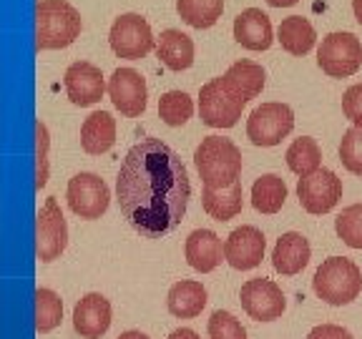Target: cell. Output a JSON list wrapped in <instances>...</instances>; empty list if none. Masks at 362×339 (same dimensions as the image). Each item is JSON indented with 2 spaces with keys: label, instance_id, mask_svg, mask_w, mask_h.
I'll use <instances>...</instances> for the list:
<instances>
[{
  "label": "cell",
  "instance_id": "40",
  "mask_svg": "<svg viewBox=\"0 0 362 339\" xmlns=\"http://www.w3.org/2000/svg\"><path fill=\"white\" fill-rule=\"evenodd\" d=\"M352 13H355L357 23H362V0H352Z\"/></svg>",
  "mask_w": 362,
  "mask_h": 339
},
{
  "label": "cell",
  "instance_id": "2",
  "mask_svg": "<svg viewBox=\"0 0 362 339\" xmlns=\"http://www.w3.org/2000/svg\"><path fill=\"white\" fill-rule=\"evenodd\" d=\"M194 164L206 189H226L242 176V151L232 138L206 136L194 151Z\"/></svg>",
  "mask_w": 362,
  "mask_h": 339
},
{
  "label": "cell",
  "instance_id": "8",
  "mask_svg": "<svg viewBox=\"0 0 362 339\" xmlns=\"http://www.w3.org/2000/svg\"><path fill=\"white\" fill-rule=\"evenodd\" d=\"M108 43L111 51L126 61H139L153 51V33L146 18L139 13H126L113 20L108 30Z\"/></svg>",
  "mask_w": 362,
  "mask_h": 339
},
{
  "label": "cell",
  "instance_id": "29",
  "mask_svg": "<svg viewBox=\"0 0 362 339\" xmlns=\"http://www.w3.org/2000/svg\"><path fill=\"white\" fill-rule=\"evenodd\" d=\"M63 319V302L53 289H35V329L38 332H53Z\"/></svg>",
  "mask_w": 362,
  "mask_h": 339
},
{
  "label": "cell",
  "instance_id": "18",
  "mask_svg": "<svg viewBox=\"0 0 362 339\" xmlns=\"http://www.w3.org/2000/svg\"><path fill=\"white\" fill-rule=\"evenodd\" d=\"M184 256H187V264L192 269L209 274L221 264L224 244L211 229H194L187 237V244H184Z\"/></svg>",
  "mask_w": 362,
  "mask_h": 339
},
{
  "label": "cell",
  "instance_id": "37",
  "mask_svg": "<svg viewBox=\"0 0 362 339\" xmlns=\"http://www.w3.org/2000/svg\"><path fill=\"white\" fill-rule=\"evenodd\" d=\"M166 339H202L199 337L194 329H189V327H179V329H174V332L169 334Z\"/></svg>",
  "mask_w": 362,
  "mask_h": 339
},
{
  "label": "cell",
  "instance_id": "22",
  "mask_svg": "<svg viewBox=\"0 0 362 339\" xmlns=\"http://www.w3.org/2000/svg\"><path fill=\"white\" fill-rule=\"evenodd\" d=\"M166 307L174 316L179 319H194L204 311L206 307V289L202 282H194V279H181L174 287L169 289V297H166Z\"/></svg>",
  "mask_w": 362,
  "mask_h": 339
},
{
  "label": "cell",
  "instance_id": "15",
  "mask_svg": "<svg viewBox=\"0 0 362 339\" xmlns=\"http://www.w3.org/2000/svg\"><path fill=\"white\" fill-rule=\"evenodd\" d=\"M63 85H66V93L74 106H93L101 101L108 88L101 68L88 61H76L74 66H68Z\"/></svg>",
  "mask_w": 362,
  "mask_h": 339
},
{
  "label": "cell",
  "instance_id": "9",
  "mask_svg": "<svg viewBox=\"0 0 362 339\" xmlns=\"http://www.w3.org/2000/svg\"><path fill=\"white\" fill-rule=\"evenodd\" d=\"M66 198L76 216H81L86 221H93L106 214L108 203H111V191H108L106 181L98 174L81 171V174H76L74 179L68 181Z\"/></svg>",
  "mask_w": 362,
  "mask_h": 339
},
{
  "label": "cell",
  "instance_id": "12",
  "mask_svg": "<svg viewBox=\"0 0 362 339\" xmlns=\"http://www.w3.org/2000/svg\"><path fill=\"white\" fill-rule=\"evenodd\" d=\"M239 302H242V309L255 322H274L287 309V302H284V294L279 289V284L262 277L249 279V282L242 284Z\"/></svg>",
  "mask_w": 362,
  "mask_h": 339
},
{
  "label": "cell",
  "instance_id": "17",
  "mask_svg": "<svg viewBox=\"0 0 362 339\" xmlns=\"http://www.w3.org/2000/svg\"><path fill=\"white\" fill-rule=\"evenodd\" d=\"M234 40L247 51H267L274 43V28L264 11L247 8L234 18Z\"/></svg>",
  "mask_w": 362,
  "mask_h": 339
},
{
  "label": "cell",
  "instance_id": "5",
  "mask_svg": "<svg viewBox=\"0 0 362 339\" xmlns=\"http://www.w3.org/2000/svg\"><path fill=\"white\" fill-rule=\"evenodd\" d=\"M317 66L329 78H350L362 66V43L350 30H334L325 35L317 48Z\"/></svg>",
  "mask_w": 362,
  "mask_h": 339
},
{
  "label": "cell",
  "instance_id": "10",
  "mask_svg": "<svg viewBox=\"0 0 362 339\" xmlns=\"http://www.w3.org/2000/svg\"><path fill=\"white\" fill-rule=\"evenodd\" d=\"M68 246V224L56 196H48L35 216V254L43 264H51Z\"/></svg>",
  "mask_w": 362,
  "mask_h": 339
},
{
  "label": "cell",
  "instance_id": "39",
  "mask_svg": "<svg viewBox=\"0 0 362 339\" xmlns=\"http://www.w3.org/2000/svg\"><path fill=\"white\" fill-rule=\"evenodd\" d=\"M119 339H148L144 332H139V329H129V332L119 334Z\"/></svg>",
  "mask_w": 362,
  "mask_h": 339
},
{
  "label": "cell",
  "instance_id": "19",
  "mask_svg": "<svg viewBox=\"0 0 362 339\" xmlns=\"http://www.w3.org/2000/svg\"><path fill=\"white\" fill-rule=\"evenodd\" d=\"M310 256H312V249L310 242H307L302 234L297 232H287L277 239L274 249H272V264L279 274L284 277H294V274H300L307 264H310Z\"/></svg>",
  "mask_w": 362,
  "mask_h": 339
},
{
  "label": "cell",
  "instance_id": "25",
  "mask_svg": "<svg viewBox=\"0 0 362 339\" xmlns=\"http://www.w3.org/2000/svg\"><path fill=\"white\" fill-rule=\"evenodd\" d=\"M277 40L289 56H307L315 48L317 33L312 28V23L302 16H289L279 23Z\"/></svg>",
  "mask_w": 362,
  "mask_h": 339
},
{
  "label": "cell",
  "instance_id": "16",
  "mask_svg": "<svg viewBox=\"0 0 362 339\" xmlns=\"http://www.w3.org/2000/svg\"><path fill=\"white\" fill-rule=\"evenodd\" d=\"M111 327V302L98 292L81 297L74 307V329L83 339H101Z\"/></svg>",
  "mask_w": 362,
  "mask_h": 339
},
{
  "label": "cell",
  "instance_id": "14",
  "mask_svg": "<svg viewBox=\"0 0 362 339\" xmlns=\"http://www.w3.org/2000/svg\"><path fill=\"white\" fill-rule=\"evenodd\" d=\"M267 251V239L264 234L252 224H244L234 229L224 242V259L232 269L249 271L262 264Z\"/></svg>",
  "mask_w": 362,
  "mask_h": 339
},
{
  "label": "cell",
  "instance_id": "11",
  "mask_svg": "<svg viewBox=\"0 0 362 339\" xmlns=\"http://www.w3.org/2000/svg\"><path fill=\"white\" fill-rule=\"evenodd\" d=\"M297 198H300V206L307 214H329L339 203V198H342V179L329 169L315 171V174L300 179Z\"/></svg>",
  "mask_w": 362,
  "mask_h": 339
},
{
  "label": "cell",
  "instance_id": "26",
  "mask_svg": "<svg viewBox=\"0 0 362 339\" xmlns=\"http://www.w3.org/2000/svg\"><path fill=\"white\" fill-rule=\"evenodd\" d=\"M287 201V184L282 176L264 174L252 186V206L259 214H277Z\"/></svg>",
  "mask_w": 362,
  "mask_h": 339
},
{
  "label": "cell",
  "instance_id": "36",
  "mask_svg": "<svg viewBox=\"0 0 362 339\" xmlns=\"http://www.w3.org/2000/svg\"><path fill=\"white\" fill-rule=\"evenodd\" d=\"M307 339H355V337L345 327H339V324H320V327H315L307 334Z\"/></svg>",
  "mask_w": 362,
  "mask_h": 339
},
{
  "label": "cell",
  "instance_id": "31",
  "mask_svg": "<svg viewBox=\"0 0 362 339\" xmlns=\"http://www.w3.org/2000/svg\"><path fill=\"white\" fill-rule=\"evenodd\" d=\"M334 232L350 249H362V203H352L334 219Z\"/></svg>",
  "mask_w": 362,
  "mask_h": 339
},
{
  "label": "cell",
  "instance_id": "20",
  "mask_svg": "<svg viewBox=\"0 0 362 339\" xmlns=\"http://www.w3.org/2000/svg\"><path fill=\"white\" fill-rule=\"evenodd\" d=\"M221 81H224V85L232 90L239 101L247 103L262 93V88L267 83V71L259 63L242 58V61L232 63V66L226 68V73L221 76Z\"/></svg>",
  "mask_w": 362,
  "mask_h": 339
},
{
  "label": "cell",
  "instance_id": "13",
  "mask_svg": "<svg viewBox=\"0 0 362 339\" xmlns=\"http://www.w3.org/2000/svg\"><path fill=\"white\" fill-rule=\"evenodd\" d=\"M106 90L116 111H121V116H126V119H139L146 111V81L134 68H116L108 78Z\"/></svg>",
  "mask_w": 362,
  "mask_h": 339
},
{
  "label": "cell",
  "instance_id": "3",
  "mask_svg": "<svg viewBox=\"0 0 362 339\" xmlns=\"http://www.w3.org/2000/svg\"><path fill=\"white\" fill-rule=\"evenodd\" d=\"M81 13L66 0H40L35 6V45L38 51H58L81 35Z\"/></svg>",
  "mask_w": 362,
  "mask_h": 339
},
{
  "label": "cell",
  "instance_id": "30",
  "mask_svg": "<svg viewBox=\"0 0 362 339\" xmlns=\"http://www.w3.org/2000/svg\"><path fill=\"white\" fill-rule=\"evenodd\" d=\"M194 113V101L184 90H169L158 98V116L166 126H184Z\"/></svg>",
  "mask_w": 362,
  "mask_h": 339
},
{
  "label": "cell",
  "instance_id": "23",
  "mask_svg": "<svg viewBox=\"0 0 362 339\" xmlns=\"http://www.w3.org/2000/svg\"><path fill=\"white\" fill-rule=\"evenodd\" d=\"M156 56L169 71H187L194 63V40L181 30L169 28L158 38Z\"/></svg>",
  "mask_w": 362,
  "mask_h": 339
},
{
  "label": "cell",
  "instance_id": "21",
  "mask_svg": "<svg viewBox=\"0 0 362 339\" xmlns=\"http://www.w3.org/2000/svg\"><path fill=\"white\" fill-rule=\"evenodd\" d=\"M116 143V119L108 111H93L81 126V146L90 156L111 151Z\"/></svg>",
  "mask_w": 362,
  "mask_h": 339
},
{
  "label": "cell",
  "instance_id": "38",
  "mask_svg": "<svg viewBox=\"0 0 362 339\" xmlns=\"http://www.w3.org/2000/svg\"><path fill=\"white\" fill-rule=\"evenodd\" d=\"M300 0H267V6H272V8H292V6H297Z\"/></svg>",
  "mask_w": 362,
  "mask_h": 339
},
{
  "label": "cell",
  "instance_id": "6",
  "mask_svg": "<svg viewBox=\"0 0 362 339\" xmlns=\"http://www.w3.org/2000/svg\"><path fill=\"white\" fill-rule=\"evenodd\" d=\"M294 129V111L287 103H262L247 119V136L255 146L269 148L282 143Z\"/></svg>",
  "mask_w": 362,
  "mask_h": 339
},
{
  "label": "cell",
  "instance_id": "35",
  "mask_svg": "<svg viewBox=\"0 0 362 339\" xmlns=\"http://www.w3.org/2000/svg\"><path fill=\"white\" fill-rule=\"evenodd\" d=\"M342 113H345L347 121H352L357 129H362V83H355L345 90V96H342Z\"/></svg>",
  "mask_w": 362,
  "mask_h": 339
},
{
  "label": "cell",
  "instance_id": "28",
  "mask_svg": "<svg viewBox=\"0 0 362 339\" xmlns=\"http://www.w3.org/2000/svg\"><path fill=\"white\" fill-rule=\"evenodd\" d=\"M284 158H287L289 171L297 174L300 179H305V176L320 171V164H322V151H320V146H317L315 138L302 136V138L292 141V146L287 148V156Z\"/></svg>",
  "mask_w": 362,
  "mask_h": 339
},
{
  "label": "cell",
  "instance_id": "1",
  "mask_svg": "<svg viewBox=\"0 0 362 339\" xmlns=\"http://www.w3.org/2000/svg\"><path fill=\"white\" fill-rule=\"evenodd\" d=\"M192 184L171 146L144 138L126 153L116 176V201L124 219L148 239L171 234L187 214Z\"/></svg>",
  "mask_w": 362,
  "mask_h": 339
},
{
  "label": "cell",
  "instance_id": "4",
  "mask_svg": "<svg viewBox=\"0 0 362 339\" xmlns=\"http://www.w3.org/2000/svg\"><path fill=\"white\" fill-rule=\"evenodd\" d=\"M315 294L332 307H345L362 292V271L347 256H329L317 266L312 279Z\"/></svg>",
  "mask_w": 362,
  "mask_h": 339
},
{
  "label": "cell",
  "instance_id": "34",
  "mask_svg": "<svg viewBox=\"0 0 362 339\" xmlns=\"http://www.w3.org/2000/svg\"><path fill=\"white\" fill-rule=\"evenodd\" d=\"M35 133H38V176H35V186L43 189L48 184V148H51V136L45 124H35Z\"/></svg>",
  "mask_w": 362,
  "mask_h": 339
},
{
  "label": "cell",
  "instance_id": "33",
  "mask_svg": "<svg viewBox=\"0 0 362 339\" xmlns=\"http://www.w3.org/2000/svg\"><path fill=\"white\" fill-rule=\"evenodd\" d=\"M209 339H247V329L242 327L237 316L226 309H216L206 324Z\"/></svg>",
  "mask_w": 362,
  "mask_h": 339
},
{
  "label": "cell",
  "instance_id": "27",
  "mask_svg": "<svg viewBox=\"0 0 362 339\" xmlns=\"http://www.w3.org/2000/svg\"><path fill=\"white\" fill-rule=\"evenodd\" d=\"M176 13L197 30L211 28L224 13V0H176Z\"/></svg>",
  "mask_w": 362,
  "mask_h": 339
},
{
  "label": "cell",
  "instance_id": "32",
  "mask_svg": "<svg viewBox=\"0 0 362 339\" xmlns=\"http://www.w3.org/2000/svg\"><path fill=\"white\" fill-rule=\"evenodd\" d=\"M339 161L350 174L362 176V129L352 126L339 141Z\"/></svg>",
  "mask_w": 362,
  "mask_h": 339
},
{
  "label": "cell",
  "instance_id": "7",
  "mask_svg": "<svg viewBox=\"0 0 362 339\" xmlns=\"http://www.w3.org/2000/svg\"><path fill=\"white\" fill-rule=\"evenodd\" d=\"M244 106L247 103L239 101L232 90L226 88L221 76L204 83L202 90H199V116H202V124H206L209 129H232V126H237Z\"/></svg>",
  "mask_w": 362,
  "mask_h": 339
},
{
  "label": "cell",
  "instance_id": "24",
  "mask_svg": "<svg viewBox=\"0 0 362 339\" xmlns=\"http://www.w3.org/2000/svg\"><path fill=\"white\" fill-rule=\"evenodd\" d=\"M202 203L204 211L216 221H229L237 214H242L244 206V191H242V181L232 184L226 189H206L202 191Z\"/></svg>",
  "mask_w": 362,
  "mask_h": 339
}]
</instances>
